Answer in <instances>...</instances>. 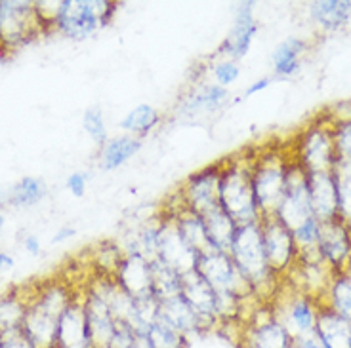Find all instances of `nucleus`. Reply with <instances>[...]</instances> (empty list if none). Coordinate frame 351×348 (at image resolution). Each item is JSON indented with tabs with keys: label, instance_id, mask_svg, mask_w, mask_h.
<instances>
[{
	"label": "nucleus",
	"instance_id": "1",
	"mask_svg": "<svg viewBox=\"0 0 351 348\" xmlns=\"http://www.w3.org/2000/svg\"><path fill=\"white\" fill-rule=\"evenodd\" d=\"M77 291L67 282L50 280L29 293L23 331L35 348H58V325Z\"/></svg>",
	"mask_w": 351,
	"mask_h": 348
},
{
	"label": "nucleus",
	"instance_id": "2",
	"mask_svg": "<svg viewBox=\"0 0 351 348\" xmlns=\"http://www.w3.org/2000/svg\"><path fill=\"white\" fill-rule=\"evenodd\" d=\"M219 204L237 225L260 221V209L252 185V168L237 162V158L221 164Z\"/></svg>",
	"mask_w": 351,
	"mask_h": 348
},
{
	"label": "nucleus",
	"instance_id": "3",
	"mask_svg": "<svg viewBox=\"0 0 351 348\" xmlns=\"http://www.w3.org/2000/svg\"><path fill=\"white\" fill-rule=\"evenodd\" d=\"M50 29L33 0H0V52L14 53Z\"/></svg>",
	"mask_w": 351,
	"mask_h": 348
},
{
	"label": "nucleus",
	"instance_id": "4",
	"mask_svg": "<svg viewBox=\"0 0 351 348\" xmlns=\"http://www.w3.org/2000/svg\"><path fill=\"white\" fill-rule=\"evenodd\" d=\"M117 4L107 0H60L53 31L73 40L94 36L113 19Z\"/></svg>",
	"mask_w": 351,
	"mask_h": 348
},
{
	"label": "nucleus",
	"instance_id": "5",
	"mask_svg": "<svg viewBox=\"0 0 351 348\" xmlns=\"http://www.w3.org/2000/svg\"><path fill=\"white\" fill-rule=\"evenodd\" d=\"M229 255H231L239 272L245 276L246 282L252 286L254 291L262 284H265L267 276L271 274V269H269L267 259H265L260 221L237 226Z\"/></svg>",
	"mask_w": 351,
	"mask_h": 348
},
{
	"label": "nucleus",
	"instance_id": "6",
	"mask_svg": "<svg viewBox=\"0 0 351 348\" xmlns=\"http://www.w3.org/2000/svg\"><path fill=\"white\" fill-rule=\"evenodd\" d=\"M219 179H221V164H212L202 168L187 177L184 187L180 189V198L187 208L197 215H204L212 209L219 208Z\"/></svg>",
	"mask_w": 351,
	"mask_h": 348
},
{
	"label": "nucleus",
	"instance_id": "7",
	"mask_svg": "<svg viewBox=\"0 0 351 348\" xmlns=\"http://www.w3.org/2000/svg\"><path fill=\"white\" fill-rule=\"evenodd\" d=\"M275 215L289 226L290 232L298 230L300 226L309 223L313 217L309 206V192H307V177L302 172L290 170L287 172L285 192Z\"/></svg>",
	"mask_w": 351,
	"mask_h": 348
},
{
	"label": "nucleus",
	"instance_id": "8",
	"mask_svg": "<svg viewBox=\"0 0 351 348\" xmlns=\"http://www.w3.org/2000/svg\"><path fill=\"white\" fill-rule=\"evenodd\" d=\"M285 181H287V170L273 160L265 158L263 164L252 168V185L260 209V219L275 215L282 200Z\"/></svg>",
	"mask_w": 351,
	"mask_h": 348
},
{
	"label": "nucleus",
	"instance_id": "9",
	"mask_svg": "<svg viewBox=\"0 0 351 348\" xmlns=\"http://www.w3.org/2000/svg\"><path fill=\"white\" fill-rule=\"evenodd\" d=\"M158 259L165 261L167 265H170L180 274H184L187 270H193L195 261H197V255L187 247L184 238L178 232L170 209H168L167 213L160 215V226H158Z\"/></svg>",
	"mask_w": 351,
	"mask_h": 348
},
{
	"label": "nucleus",
	"instance_id": "10",
	"mask_svg": "<svg viewBox=\"0 0 351 348\" xmlns=\"http://www.w3.org/2000/svg\"><path fill=\"white\" fill-rule=\"evenodd\" d=\"M263 238V250H265V259L269 269L281 270L289 265L294 250V236L290 228L277 215L260 219Z\"/></svg>",
	"mask_w": 351,
	"mask_h": 348
},
{
	"label": "nucleus",
	"instance_id": "11",
	"mask_svg": "<svg viewBox=\"0 0 351 348\" xmlns=\"http://www.w3.org/2000/svg\"><path fill=\"white\" fill-rule=\"evenodd\" d=\"M82 306H84V314H86L92 347L107 348L109 340L113 337L114 325H117V320L109 310V306L90 286L82 291Z\"/></svg>",
	"mask_w": 351,
	"mask_h": 348
},
{
	"label": "nucleus",
	"instance_id": "12",
	"mask_svg": "<svg viewBox=\"0 0 351 348\" xmlns=\"http://www.w3.org/2000/svg\"><path fill=\"white\" fill-rule=\"evenodd\" d=\"M258 25L254 19V4L252 2H241L235 10V19L233 27L226 36V40L219 46V53L228 55V59L239 62L241 57H245Z\"/></svg>",
	"mask_w": 351,
	"mask_h": 348
},
{
	"label": "nucleus",
	"instance_id": "13",
	"mask_svg": "<svg viewBox=\"0 0 351 348\" xmlns=\"http://www.w3.org/2000/svg\"><path fill=\"white\" fill-rule=\"evenodd\" d=\"M187 301V305L201 316V320L208 327H216L219 323L216 316V295L214 289L208 286V282L202 278L197 270H187L182 274V293Z\"/></svg>",
	"mask_w": 351,
	"mask_h": 348
},
{
	"label": "nucleus",
	"instance_id": "14",
	"mask_svg": "<svg viewBox=\"0 0 351 348\" xmlns=\"http://www.w3.org/2000/svg\"><path fill=\"white\" fill-rule=\"evenodd\" d=\"M58 348H94L90 339L84 306H82V293L75 295L60 318Z\"/></svg>",
	"mask_w": 351,
	"mask_h": 348
},
{
	"label": "nucleus",
	"instance_id": "15",
	"mask_svg": "<svg viewBox=\"0 0 351 348\" xmlns=\"http://www.w3.org/2000/svg\"><path fill=\"white\" fill-rule=\"evenodd\" d=\"M117 284L136 301L143 297H151V263L134 253H124L123 261L114 272Z\"/></svg>",
	"mask_w": 351,
	"mask_h": 348
},
{
	"label": "nucleus",
	"instance_id": "16",
	"mask_svg": "<svg viewBox=\"0 0 351 348\" xmlns=\"http://www.w3.org/2000/svg\"><path fill=\"white\" fill-rule=\"evenodd\" d=\"M307 192H309V206L313 217L319 223L334 219V213L338 209V189H336V179L330 175V172L309 174Z\"/></svg>",
	"mask_w": 351,
	"mask_h": 348
},
{
	"label": "nucleus",
	"instance_id": "17",
	"mask_svg": "<svg viewBox=\"0 0 351 348\" xmlns=\"http://www.w3.org/2000/svg\"><path fill=\"white\" fill-rule=\"evenodd\" d=\"M158 316L165 318L170 325H174L176 330L182 331L187 337L210 330L206 323L202 322L201 316L187 305V301L182 295L170 297L167 301H160L158 303Z\"/></svg>",
	"mask_w": 351,
	"mask_h": 348
},
{
	"label": "nucleus",
	"instance_id": "18",
	"mask_svg": "<svg viewBox=\"0 0 351 348\" xmlns=\"http://www.w3.org/2000/svg\"><path fill=\"white\" fill-rule=\"evenodd\" d=\"M172 217H174L176 228L180 236L184 238V242L187 244V247L199 255V253L206 252L208 247H212L210 242H208V236H206V228H204V223H202L201 215H197L195 211L187 208L182 200L180 206L170 209Z\"/></svg>",
	"mask_w": 351,
	"mask_h": 348
},
{
	"label": "nucleus",
	"instance_id": "19",
	"mask_svg": "<svg viewBox=\"0 0 351 348\" xmlns=\"http://www.w3.org/2000/svg\"><path fill=\"white\" fill-rule=\"evenodd\" d=\"M317 247L328 261L334 263V265H340L351 252V240L346 226L340 221H334V219L319 223Z\"/></svg>",
	"mask_w": 351,
	"mask_h": 348
},
{
	"label": "nucleus",
	"instance_id": "20",
	"mask_svg": "<svg viewBox=\"0 0 351 348\" xmlns=\"http://www.w3.org/2000/svg\"><path fill=\"white\" fill-rule=\"evenodd\" d=\"M243 348H289L290 335L281 322L263 320L252 322L245 331Z\"/></svg>",
	"mask_w": 351,
	"mask_h": 348
},
{
	"label": "nucleus",
	"instance_id": "21",
	"mask_svg": "<svg viewBox=\"0 0 351 348\" xmlns=\"http://www.w3.org/2000/svg\"><path fill=\"white\" fill-rule=\"evenodd\" d=\"M141 148V139L132 135H119L113 139H107L104 147H99V168L104 172H113L117 168L126 164L134 158Z\"/></svg>",
	"mask_w": 351,
	"mask_h": 348
},
{
	"label": "nucleus",
	"instance_id": "22",
	"mask_svg": "<svg viewBox=\"0 0 351 348\" xmlns=\"http://www.w3.org/2000/svg\"><path fill=\"white\" fill-rule=\"evenodd\" d=\"M202 223H204V228H206V236H208V242H210L212 247H216L219 252H228L231 250V242H233V236H235V230H237V223L233 219L229 217L226 213V209L216 208L204 213L202 215Z\"/></svg>",
	"mask_w": 351,
	"mask_h": 348
},
{
	"label": "nucleus",
	"instance_id": "23",
	"mask_svg": "<svg viewBox=\"0 0 351 348\" xmlns=\"http://www.w3.org/2000/svg\"><path fill=\"white\" fill-rule=\"evenodd\" d=\"M315 331L326 348H351V320L340 314H323L317 320Z\"/></svg>",
	"mask_w": 351,
	"mask_h": 348
},
{
	"label": "nucleus",
	"instance_id": "24",
	"mask_svg": "<svg viewBox=\"0 0 351 348\" xmlns=\"http://www.w3.org/2000/svg\"><path fill=\"white\" fill-rule=\"evenodd\" d=\"M27 301H29V295L19 291V289L0 295V337L10 333V331L23 327Z\"/></svg>",
	"mask_w": 351,
	"mask_h": 348
},
{
	"label": "nucleus",
	"instance_id": "25",
	"mask_svg": "<svg viewBox=\"0 0 351 348\" xmlns=\"http://www.w3.org/2000/svg\"><path fill=\"white\" fill-rule=\"evenodd\" d=\"M151 291L158 303L167 301L170 297L180 295L182 293V274L160 259L151 261Z\"/></svg>",
	"mask_w": 351,
	"mask_h": 348
},
{
	"label": "nucleus",
	"instance_id": "26",
	"mask_svg": "<svg viewBox=\"0 0 351 348\" xmlns=\"http://www.w3.org/2000/svg\"><path fill=\"white\" fill-rule=\"evenodd\" d=\"M228 101V88L218 84H202L189 97H185V113H214Z\"/></svg>",
	"mask_w": 351,
	"mask_h": 348
},
{
	"label": "nucleus",
	"instance_id": "27",
	"mask_svg": "<svg viewBox=\"0 0 351 348\" xmlns=\"http://www.w3.org/2000/svg\"><path fill=\"white\" fill-rule=\"evenodd\" d=\"M306 162L309 165V174L315 172H330L334 164L332 143L326 137L325 131L315 130L306 143Z\"/></svg>",
	"mask_w": 351,
	"mask_h": 348
},
{
	"label": "nucleus",
	"instance_id": "28",
	"mask_svg": "<svg viewBox=\"0 0 351 348\" xmlns=\"http://www.w3.org/2000/svg\"><path fill=\"white\" fill-rule=\"evenodd\" d=\"M158 122H160V114L157 109L151 105L141 103L134 107L130 113H126V116L121 120V130L126 131V135L141 139L143 135L151 133Z\"/></svg>",
	"mask_w": 351,
	"mask_h": 348
},
{
	"label": "nucleus",
	"instance_id": "29",
	"mask_svg": "<svg viewBox=\"0 0 351 348\" xmlns=\"http://www.w3.org/2000/svg\"><path fill=\"white\" fill-rule=\"evenodd\" d=\"M46 196V185L40 177H33V175H25L21 177L18 183L10 189L6 202L10 206L16 208H23V206H35Z\"/></svg>",
	"mask_w": 351,
	"mask_h": 348
},
{
	"label": "nucleus",
	"instance_id": "30",
	"mask_svg": "<svg viewBox=\"0 0 351 348\" xmlns=\"http://www.w3.org/2000/svg\"><path fill=\"white\" fill-rule=\"evenodd\" d=\"M311 18L325 29H338L348 23L351 18V2L328 0V2H313Z\"/></svg>",
	"mask_w": 351,
	"mask_h": 348
},
{
	"label": "nucleus",
	"instance_id": "31",
	"mask_svg": "<svg viewBox=\"0 0 351 348\" xmlns=\"http://www.w3.org/2000/svg\"><path fill=\"white\" fill-rule=\"evenodd\" d=\"M304 52V42L290 36L282 40L277 50L273 52V67L279 77H290L294 75L300 67V55Z\"/></svg>",
	"mask_w": 351,
	"mask_h": 348
},
{
	"label": "nucleus",
	"instance_id": "32",
	"mask_svg": "<svg viewBox=\"0 0 351 348\" xmlns=\"http://www.w3.org/2000/svg\"><path fill=\"white\" fill-rule=\"evenodd\" d=\"M147 339L151 348H187L189 347V337L178 331L174 325L158 316L155 322L151 323L147 330Z\"/></svg>",
	"mask_w": 351,
	"mask_h": 348
},
{
	"label": "nucleus",
	"instance_id": "33",
	"mask_svg": "<svg viewBox=\"0 0 351 348\" xmlns=\"http://www.w3.org/2000/svg\"><path fill=\"white\" fill-rule=\"evenodd\" d=\"M315 314L311 310V306L307 305L306 301H296L294 305L290 306L287 320L281 323L282 327L287 330L290 337L300 339L302 335H306L309 331L315 330Z\"/></svg>",
	"mask_w": 351,
	"mask_h": 348
},
{
	"label": "nucleus",
	"instance_id": "34",
	"mask_svg": "<svg viewBox=\"0 0 351 348\" xmlns=\"http://www.w3.org/2000/svg\"><path fill=\"white\" fill-rule=\"evenodd\" d=\"M82 128L90 135V139L94 141L96 145L104 147L107 143V128L106 120H104V111L99 107H90L84 111L82 116Z\"/></svg>",
	"mask_w": 351,
	"mask_h": 348
},
{
	"label": "nucleus",
	"instance_id": "35",
	"mask_svg": "<svg viewBox=\"0 0 351 348\" xmlns=\"http://www.w3.org/2000/svg\"><path fill=\"white\" fill-rule=\"evenodd\" d=\"M336 189H338V208L351 221V164L338 162L336 170Z\"/></svg>",
	"mask_w": 351,
	"mask_h": 348
},
{
	"label": "nucleus",
	"instance_id": "36",
	"mask_svg": "<svg viewBox=\"0 0 351 348\" xmlns=\"http://www.w3.org/2000/svg\"><path fill=\"white\" fill-rule=\"evenodd\" d=\"M334 312L351 320V278H342L336 282L332 291Z\"/></svg>",
	"mask_w": 351,
	"mask_h": 348
},
{
	"label": "nucleus",
	"instance_id": "37",
	"mask_svg": "<svg viewBox=\"0 0 351 348\" xmlns=\"http://www.w3.org/2000/svg\"><path fill=\"white\" fill-rule=\"evenodd\" d=\"M212 75H214V80H216L218 86L228 88L239 79L241 69H239L237 62H233V59H223V62H218L214 65Z\"/></svg>",
	"mask_w": 351,
	"mask_h": 348
},
{
	"label": "nucleus",
	"instance_id": "38",
	"mask_svg": "<svg viewBox=\"0 0 351 348\" xmlns=\"http://www.w3.org/2000/svg\"><path fill=\"white\" fill-rule=\"evenodd\" d=\"M0 339H2V348H35V345L25 335L23 327L21 330L10 331L6 335H2Z\"/></svg>",
	"mask_w": 351,
	"mask_h": 348
},
{
	"label": "nucleus",
	"instance_id": "39",
	"mask_svg": "<svg viewBox=\"0 0 351 348\" xmlns=\"http://www.w3.org/2000/svg\"><path fill=\"white\" fill-rule=\"evenodd\" d=\"M338 152H340V162L351 164V122L343 124L338 131Z\"/></svg>",
	"mask_w": 351,
	"mask_h": 348
},
{
	"label": "nucleus",
	"instance_id": "40",
	"mask_svg": "<svg viewBox=\"0 0 351 348\" xmlns=\"http://www.w3.org/2000/svg\"><path fill=\"white\" fill-rule=\"evenodd\" d=\"M88 187V175L82 174V172H75V174H71L67 177V189L73 196H77V198H82L84 196V192H86Z\"/></svg>",
	"mask_w": 351,
	"mask_h": 348
},
{
	"label": "nucleus",
	"instance_id": "41",
	"mask_svg": "<svg viewBox=\"0 0 351 348\" xmlns=\"http://www.w3.org/2000/svg\"><path fill=\"white\" fill-rule=\"evenodd\" d=\"M298 348H326V347H325V343H323V339L319 337V333L313 330L300 337Z\"/></svg>",
	"mask_w": 351,
	"mask_h": 348
},
{
	"label": "nucleus",
	"instance_id": "42",
	"mask_svg": "<svg viewBox=\"0 0 351 348\" xmlns=\"http://www.w3.org/2000/svg\"><path fill=\"white\" fill-rule=\"evenodd\" d=\"M75 235H77V228H75V226H62V228L53 235L52 242L53 244H62V242L69 240V238H73Z\"/></svg>",
	"mask_w": 351,
	"mask_h": 348
},
{
	"label": "nucleus",
	"instance_id": "43",
	"mask_svg": "<svg viewBox=\"0 0 351 348\" xmlns=\"http://www.w3.org/2000/svg\"><path fill=\"white\" fill-rule=\"evenodd\" d=\"M23 247L27 250V253L38 255V253H40V240H38L35 235H27L25 238H23Z\"/></svg>",
	"mask_w": 351,
	"mask_h": 348
},
{
	"label": "nucleus",
	"instance_id": "44",
	"mask_svg": "<svg viewBox=\"0 0 351 348\" xmlns=\"http://www.w3.org/2000/svg\"><path fill=\"white\" fill-rule=\"evenodd\" d=\"M269 84H271V79H260V80H256L254 84H250V86L246 88L245 96H246V97L254 96V94H258V92H262V90H265V88L269 86Z\"/></svg>",
	"mask_w": 351,
	"mask_h": 348
},
{
	"label": "nucleus",
	"instance_id": "45",
	"mask_svg": "<svg viewBox=\"0 0 351 348\" xmlns=\"http://www.w3.org/2000/svg\"><path fill=\"white\" fill-rule=\"evenodd\" d=\"M12 267H14V257L6 252H0V272L12 269Z\"/></svg>",
	"mask_w": 351,
	"mask_h": 348
},
{
	"label": "nucleus",
	"instance_id": "46",
	"mask_svg": "<svg viewBox=\"0 0 351 348\" xmlns=\"http://www.w3.org/2000/svg\"><path fill=\"white\" fill-rule=\"evenodd\" d=\"M6 225V217H4V213L0 211V236H2V228Z\"/></svg>",
	"mask_w": 351,
	"mask_h": 348
},
{
	"label": "nucleus",
	"instance_id": "47",
	"mask_svg": "<svg viewBox=\"0 0 351 348\" xmlns=\"http://www.w3.org/2000/svg\"><path fill=\"white\" fill-rule=\"evenodd\" d=\"M0 348H2V339H0Z\"/></svg>",
	"mask_w": 351,
	"mask_h": 348
},
{
	"label": "nucleus",
	"instance_id": "48",
	"mask_svg": "<svg viewBox=\"0 0 351 348\" xmlns=\"http://www.w3.org/2000/svg\"><path fill=\"white\" fill-rule=\"evenodd\" d=\"M241 348H243V347H241Z\"/></svg>",
	"mask_w": 351,
	"mask_h": 348
}]
</instances>
